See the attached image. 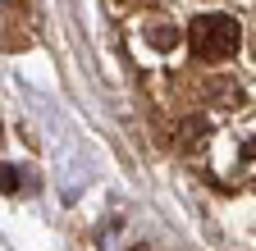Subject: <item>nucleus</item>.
I'll return each mask as SVG.
<instances>
[{"instance_id": "1", "label": "nucleus", "mask_w": 256, "mask_h": 251, "mask_svg": "<svg viewBox=\"0 0 256 251\" xmlns=\"http://www.w3.org/2000/svg\"><path fill=\"white\" fill-rule=\"evenodd\" d=\"M242 41V27L234 14H202V18H192L188 27V46L197 59H206V64H215V59H229Z\"/></svg>"}, {"instance_id": "2", "label": "nucleus", "mask_w": 256, "mask_h": 251, "mask_svg": "<svg viewBox=\"0 0 256 251\" xmlns=\"http://www.w3.org/2000/svg\"><path fill=\"white\" fill-rule=\"evenodd\" d=\"M210 87H215L210 96H215L220 105H224V101H229V105H238V101H242V91H238V82H224V78H215Z\"/></svg>"}]
</instances>
